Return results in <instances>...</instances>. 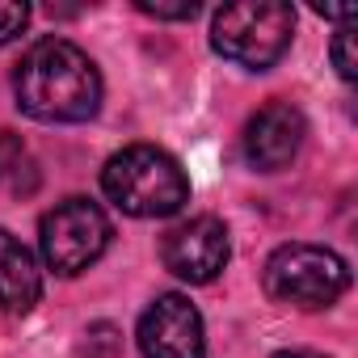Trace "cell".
<instances>
[{"label": "cell", "instance_id": "1", "mask_svg": "<svg viewBox=\"0 0 358 358\" xmlns=\"http://www.w3.org/2000/svg\"><path fill=\"white\" fill-rule=\"evenodd\" d=\"M17 106L38 122H85L101 106L97 64L68 38L34 43L13 72Z\"/></svg>", "mask_w": 358, "mask_h": 358}, {"label": "cell", "instance_id": "2", "mask_svg": "<svg viewBox=\"0 0 358 358\" xmlns=\"http://www.w3.org/2000/svg\"><path fill=\"white\" fill-rule=\"evenodd\" d=\"M106 199L135 220H164L190 203V182L182 164L152 143H131L114 152L101 169Z\"/></svg>", "mask_w": 358, "mask_h": 358}, {"label": "cell", "instance_id": "3", "mask_svg": "<svg viewBox=\"0 0 358 358\" xmlns=\"http://www.w3.org/2000/svg\"><path fill=\"white\" fill-rule=\"evenodd\" d=\"M295 34V9L282 0H241L224 5L211 26V47L241 68H270L282 59Z\"/></svg>", "mask_w": 358, "mask_h": 358}, {"label": "cell", "instance_id": "4", "mask_svg": "<svg viewBox=\"0 0 358 358\" xmlns=\"http://www.w3.org/2000/svg\"><path fill=\"white\" fill-rule=\"evenodd\" d=\"M345 287H350L345 262L333 249H320V245H282L266 262V291H270V299L303 308V312L337 303Z\"/></svg>", "mask_w": 358, "mask_h": 358}, {"label": "cell", "instance_id": "5", "mask_svg": "<svg viewBox=\"0 0 358 358\" xmlns=\"http://www.w3.org/2000/svg\"><path fill=\"white\" fill-rule=\"evenodd\" d=\"M110 236H114V228H110L106 211L97 203H89V199H64L38 224L43 262L64 278L89 270L110 249Z\"/></svg>", "mask_w": 358, "mask_h": 358}, {"label": "cell", "instance_id": "6", "mask_svg": "<svg viewBox=\"0 0 358 358\" xmlns=\"http://www.w3.org/2000/svg\"><path fill=\"white\" fill-rule=\"evenodd\" d=\"M228 228L215 220V215H199V220H186L177 224L164 241H160V257H164V270L177 274L182 282H215L228 266Z\"/></svg>", "mask_w": 358, "mask_h": 358}, {"label": "cell", "instance_id": "7", "mask_svg": "<svg viewBox=\"0 0 358 358\" xmlns=\"http://www.w3.org/2000/svg\"><path fill=\"white\" fill-rule=\"evenodd\" d=\"M139 350L143 358H203V316L186 295H160L139 316Z\"/></svg>", "mask_w": 358, "mask_h": 358}, {"label": "cell", "instance_id": "8", "mask_svg": "<svg viewBox=\"0 0 358 358\" xmlns=\"http://www.w3.org/2000/svg\"><path fill=\"white\" fill-rule=\"evenodd\" d=\"M303 135H308L303 114L291 101H266L245 127V160L257 173H278L299 156Z\"/></svg>", "mask_w": 358, "mask_h": 358}, {"label": "cell", "instance_id": "9", "mask_svg": "<svg viewBox=\"0 0 358 358\" xmlns=\"http://www.w3.org/2000/svg\"><path fill=\"white\" fill-rule=\"evenodd\" d=\"M38 295H43V274L34 253L13 232L0 228V308L22 316L38 303Z\"/></svg>", "mask_w": 358, "mask_h": 358}, {"label": "cell", "instance_id": "10", "mask_svg": "<svg viewBox=\"0 0 358 358\" xmlns=\"http://www.w3.org/2000/svg\"><path fill=\"white\" fill-rule=\"evenodd\" d=\"M26 169H34V164H30V156H26L22 135L0 131V182H9L13 190H22V173H26Z\"/></svg>", "mask_w": 358, "mask_h": 358}, {"label": "cell", "instance_id": "11", "mask_svg": "<svg viewBox=\"0 0 358 358\" xmlns=\"http://www.w3.org/2000/svg\"><path fill=\"white\" fill-rule=\"evenodd\" d=\"M135 9L148 17H164V22H186L199 13L194 0H135Z\"/></svg>", "mask_w": 358, "mask_h": 358}, {"label": "cell", "instance_id": "12", "mask_svg": "<svg viewBox=\"0 0 358 358\" xmlns=\"http://www.w3.org/2000/svg\"><path fill=\"white\" fill-rule=\"evenodd\" d=\"M333 68L341 80H354L358 76V59H354V26H341L333 34Z\"/></svg>", "mask_w": 358, "mask_h": 358}, {"label": "cell", "instance_id": "13", "mask_svg": "<svg viewBox=\"0 0 358 358\" xmlns=\"http://www.w3.org/2000/svg\"><path fill=\"white\" fill-rule=\"evenodd\" d=\"M89 341L80 345V358H118V333L110 329V324H97L93 333H85Z\"/></svg>", "mask_w": 358, "mask_h": 358}, {"label": "cell", "instance_id": "14", "mask_svg": "<svg viewBox=\"0 0 358 358\" xmlns=\"http://www.w3.org/2000/svg\"><path fill=\"white\" fill-rule=\"evenodd\" d=\"M30 22V5H17V0H0V43H13Z\"/></svg>", "mask_w": 358, "mask_h": 358}, {"label": "cell", "instance_id": "15", "mask_svg": "<svg viewBox=\"0 0 358 358\" xmlns=\"http://www.w3.org/2000/svg\"><path fill=\"white\" fill-rule=\"evenodd\" d=\"M274 358H324V354H316V350H278Z\"/></svg>", "mask_w": 358, "mask_h": 358}]
</instances>
